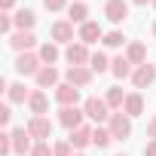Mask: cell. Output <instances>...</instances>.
I'll return each mask as SVG.
<instances>
[{
    "mask_svg": "<svg viewBox=\"0 0 156 156\" xmlns=\"http://www.w3.org/2000/svg\"><path fill=\"white\" fill-rule=\"evenodd\" d=\"M119 156H122V153H119Z\"/></svg>",
    "mask_w": 156,
    "mask_h": 156,
    "instance_id": "42",
    "label": "cell"
},
{
    "mask_svg": "<svg viewBox=\"0 0 156 156\" xmlns=\"http://www.w3.org/2000/svg\"><path fill=\"white\" fill-rule=\"evenodd\" d=\"M132 3H138V6H144V3H153V0H132Z\"/></svg>",
    "mask_w": 156,
    "mask_h": 156,
    "instance_id": "38",
    "label": "cell"
},
{
    "mask_svg": "<svg viewBox=\"0 0 156 156\" xmlns=\"http://www.w3.org/2000/svg\"><path fill=\"white\" fill-rule=\"evenodd\" d=\"M110 73H113V76H119V80H126V76H132L135 70H132V61H129L126 55H119V58H113V61H110Z\"/></svg>",
    "mask_w": 156,
    "mask_h": 156,
    "instance_id": "19",
    "label": "cell"
},
{
    "mask_svg": "<svg viewBox=\"0 0 156 156\" xmlns=\"http://www.w3.org/2000/svg\"><path fill=\"white\" fill-rule=\"evenodd\" d=\"M28 107H31V113H34V116H43V113L49 110V98H46L40 89H34V92H31V98H28Z\"/></svg>",
    "mask_w": 156,
    "mask_h": 156,
    "instance_id": "17",
    "label": "cell"
},
{
    "mask_svg": "<svg viewBox=\"0 0 156 156\" xmlns=\"http://www.w3.org/2000/svg\"><path fill=\"white\" fill-rule=\"evenodd\" d=\"M67 83L70 86H76V89H86L89 83H92V67H67Z\"/></svg>",
    "mask_w": 156,
    "mask_h": 156,
    "instance_id": "11",
    "label": "cell"
},
{
    "mask_svg": "<svg viewBox=\"0 0 156 156\" xmlns=\"http://www.w3.org/2000/svg\"><path fill=\"white\" fill-rule=\"evenodd\" d=\"M104 16L113 25H119V22L129 19V3H126V0H107V3H104Z\"/></svg>",
    "mask_w": 156,
    "mask_h": 156,
    "instance_id": "9",
    "label": "cell"
},
{
    "mask_svg": "<svg viewBox=\"0 0 156 156\" xmlns=\"http://www.w3.org/2000/svg\"><path fill=\"white\" fill-rule=\"evenodd\" d=\"M12 28H16V22H12V16H6V12H3V16H0V31H3V34H9V37H12Z\"/></svg>",
    "mask_w": 156,
    "mask_h": 156,
    "instance_id": "31",
    "label": "cell"
},
{
    "mask_svg": "<svg viewBox=\"0 0 156 156\" xmlns=\"http://www.w3.org/2000/svg\"><path fill=\"white\" fill-rule=\"evenodd\" d=\"M104 101H107V107H113V110H122V104H126V95H122V89H116V86H113V89H107V98H104Z\"/></svg>",
    "mask_w": 156,
    "mask_h": 156,
    "instance_id": "27",
    "label": "cell"
},
{
    "mask_svg": "<svg viewBox=\"0 0 156 156\" xmlns=\"http://www.w3.org/2000/svg\"><path fill=\"white\" fill-rule=\"evenodd\" d=\"M104 46H110V49H116V46H122L126 43V37H122V31H110V34H104V40H101Z\"/></svg>",
    "mask_w": 156,
    "mask_h": 156,
    "instance_id": "28",
    "label": "cell"
},
{
    "mask_svg": "<svg viewBox=\"0 0 156 156\" xmlns=\"http://www.w3.org/2000/svg\"><path fill=\"white\" fill-rule=\"evenodd\" d=\"M147 135H150V138H153V141H156V116H153V119H150V122H147Z\"/></svg>",
    "mask_w": 156,
    "mask_h": 156,
    "instance_id": "35",
    "label": "cell"
},
{
    "mask_svg": "<svg viewBox=\"0 0 156 156\" xmlns=\"http://www.w3.org/2000/svg\"><path fill=\"white\" fill-rule=\"evenodd\" d=\"M12 22H16V28H19V31H31V28H34V22H37V16H34L31 9H19V12L12 16Z\"/></svg>",
    "mask_w": 156,
    "mask_h": 156,
    "instance_id": "22",
    "label": "cell"
},
{
    "mask_svg": "<svg viewBox=\"0 0 156 156\" xmlns=\"http://www.w3.org/2000/svg\"><path fill=\"white\" fill-rule=\"evenodd\" d=\"M98 40H104V31H101V25L98 22H86V25H80V43H98Z\"/></svg>",
    "mask_w": 156,
    "mask_h": 156,
    "instance_id": "13",
    "label": "cell"
},
{
    "mask_svg": "<svg viewBox=\"0 0 156 156\" xmlns=\"http://www.w3.org/2000/svg\"><path fill=\"white\" fill-rule=\"evenodd\" d=\"M34 43H37L34 31H16V34L9 37V46H12L16 52H28V49H31Z\"/></svg>",
    "mask_w": 156,
    "mask_h": 156,
    "instance_id": "14",
    "label": "cell"
},
{
    "mask_svg": "<svg viewBox=\"0 0 156 156\" xmlns=\"http://www.w3.org/2000/svg\"><path fill=\"white\" fill-rule=\"evenodd\" d=\"M126 58L132 61V64H147V46L144 43H129V49H126Z\"/></svg>",
    "mask_w": 156,
    "mask_h": 156,
    "instance_id": "20",
    "label": "cell"
},
{
    "mask_svg": "<svg viewBox=\"0 0 156 156\" xmlns=\"http://www.w3.org/2000/svg\"><path fill=\"white\" fill-rule=\"evenodd\" d=\"M9 135H12V153L25 156V153H31V150H34V144H31V132H28L25 126H22V129H12Z\"/></svg>",
    "mask_w": 156,
    "mask_h": 156,
    "instance_id": "8",
    "label": "cell"
},
{
    "mask_svg": "<svg viewBox=\"0 0 156 156\" xmlns=\"http://www.w3.org/2000/svg\"><path fill=\"white\" fill-rule=\"evenodd\" d=\"M40 67H43V61H40V55H34V52H22V55L16 58V70H19L22 76H37Z\"/></svg>",
    "mask_w": 156,
    "mask_h": 156,
    "instance_id": "3",
    "label": "cell"
},
{
    "mask_svg": "<svg viewBox=\"0 0 156 156\" xmlns=\"http://www.w3.org/2000/svg\"><path fill=\"white\" fill-rule=\"evenodd\" d=\"M83 110H86V116H89V119H95L98 126L110 119V107H107V101H104V98H86Z\"/></svg>",
    "mask_w": 156,
    "mask_h": 156,
    "instance_id": "2",
    "label": "cell"
},
{
    "mask_svg": "<svg viewBox=\"0 0 156 156\" xmlns=\"http://www.w3.org/2000/svg\"><path fill=\"white\" fill-rule=\"evenodd\" d=\"M153 6H156V0H153Z\"/></svg>",
    "mask_w": 156,
    "mask_h": 156,
    "instance_id": "41",
    "label": "cell"
},
{
    "mask_svg": "<svg viewBox=\"0 0 156 156\" xmlns=\"http://www.w3.org/2000/svg\"><path fill=\"white\" fill-rule=\"evenodd\" d=\"M55 98H58L61 107H76V101H80V89L70 86V83H61V86L55 89Z\"/></svg>",
    "mask_w": 156,
    "mask_h": 156,
    "instance_id": "12",
    "label": "cell"
},
{
    "mask_svg": "<svg viewBox=\"0 0 156 156\" xmlns=\"http://www.w3.org/2000/svg\"><path fill=\"white\" fill-rule=\"evenodd\" d=\"M110 141H113L110 129H104V126H95V129H92V144H95L98 150H104V147H107Z\"/></svg>",
    "mask_w": 156,
    "mask_h": 156,
    "instance_id": "23",
    "label": "cell"
},
{
    "mask_svg": "<svg viewBox=\"0 0 156 156\" xmlns=\"http://www.w3.org/2000/svg\"><path fill=\"white\" fill-rule=\"evenodd\" d=\"M107 129H110L113 141H126V138L132 135V116H126L122 110H116V113H110V119H107Z\"/></svg>",
    "mask_w": 156,
    "mask_h": 156,
    "instance_id": "1",
    "label": "cell"
},
{
    "mask_svg": "<svg viewBox=\"0 0 156 156\" xmlns=\"http://www.w3.org/2000/svg\"><path fill=\"white\" fill-rule=\"evenodd\" d=\"M86 16H89V6L86 3H70L67 6V22L70 25H86Z\"/></svg>",
    "mask_w": 156,
    "mask_h": 156,
    "instance_id": "21",
    "label": "cell"
},
{
    "mask_svg": "<svg viewBox=\"0 0 156 156\" xmlns=\"http://www.w3.org/2000/svg\"><path fill=\"white\" fill-rule=\"evenodd\" d=\"M153 37H156V22H153Z\"/></svg>",
    "mask_w": 156,
    "mask_h": 156,
    "instance_id": "39",
    "label": "cell"
},
{
    "mask_svg": "<svg viewBox=\"0 0 156 156\" xmlns=\"http://www.w3.org/2000/svg\"><path fill=\"white\" fill-rule=\"evenodd\" d=\"M144 156H156V141H150V144L144 147Z\"/></svg>",
    "mask_w": 156,
    "mask_h": 156,
    "instance_id": "36",
    "label": "cell"
},
{
    "mask_svg": "<svg viewBox=\"0 0 156 156\" xmlns=\"http://www.w3.org/2000/svg\"><path fill=\"white\" fill-rule=\"evenodd\" d=\"M9 153H12V135L3 132L0 135V156H9Z\"/></svg>",
    "mask_w": 156,
    "mask_h": 156,
    "instance_id": "30",
    "label": "cell"
},
{
    "mask_svg": "<svg viewBox=\"0 0 156 156\" xmlns=\"http://www.w3.org/2000/svg\"><path fill=\"white\" fill-rule=\"evenodd\" d=\"M12 6H16V0H0V9H3V12H9Z\"/></svg>",
    "mask_w": 156,
    "mask_h": 156,
    "instance_id": "37",
    "label": "cell"
},
{
    "mask_svg": "<svg viewBox=\"0 0 156 156\" xmlns=\"http://www.w3.org/2000/svg\"><path fill=\"white\" fill-rule=\"evenodd\" d=\"M76 156H83V153H76Z\"/></svg>",
    "mask_w": 156,
    "mask_h": 156,
    "instance_id": "40",
    "label": "cell"
},
{
    "mask_svg": "<svg viewBox=\"0 0 156 156\" xmlns=\"http://www.w3.org/2000/svg\"><path fill=\"white\" fill-rule=\"evenodd\" d=\"M34 80H37L40 89H58V86H61V83H58V80H61V73L55 70V64H43L40 73L34 76Z\"/></svg>",
    "mask_w": 156,
    "mask_h": 156,
    "instance_id": "6",
    "label": "cell"
},
{
    "mask_svg": "<svg viewBox=\"0 0 156 156\" xmlns=\"http://www.w3.org/2000/svg\"><path fill=\"white\" fill-rule=\"evenodd\" d=\"M153 80H156V67H153V64H141V67H135V73H132L135 89H147V86H153Z\"/></svg>",
    "mask_w": 156,
    "mask_h": 156,
    "instance_id": "10",
    "label": "cell"
},
{
    "mask_svg": "<svg viewBox=\"0 0 156 156\" xmlns=\"http://www.w3.org/2000/svg\"><path fill=\"white\" fill-rule=\"evenodd\" d=\"M89 67H92V73H104V70H110V61H107L104 52H95L89 58Z\"/></svg>",
    "mask_w": 156,
    "mask_h": 156,
    "instance_id": "26",
    "label": "cell"
},
{
    "mask_svg": "<svg viewBox=\"0 0 156 156\" xmlns=\"http://www.w3.org/2000/svg\"><path fill=\"white\" fill-rule=\"evenodd\" d=\"M43 6H46L49 12H58V9H64V6H67V0H43Z\"/></svg>",
    "mask_w": 156,
    "mask_h": 156,
    "instance_id": "33",
    "label": "cell"
},
{
    "mask_svg": "<svg viewBox=\"0 0 156 156\" xmlns=\"http://www.w3.org/2000/svg\"><path fill=\"white\" fill-rule=\"evenodd\" d=\"M52 40L70 46V43H73V25H70V22H55V25H52Z\"/></svg>",
    "mask_w": 156,
    "mask_h": 156,
    "instance_id": "15",
    "label": "cell"
},
{
    "mask_svg": "<svg viewBox=\"0 0 156 156\" xmlns=\"http://www.w3.org/2000/svg\"><path fill=\"white\" fill-rule=\"evenodd\" d=\"M67 141H70V147L83 150V147H89V144H92V129H89V126H80V129H73Z\"/></svg>",
    "mask_w": 156,
    "mask_h": 156,
    "instance_id": "16",
    "label": "cell"
},
{
    "mask_svg": "<svg viewBox=\"0 0 156 156\" xmlns=\"http://www.w3.org/2000/svg\"><path fill=\"white\" fill-rule=\"evenodd\" d=\"M12 119V110H9V104H3V107H0V126H6Z\"/></svg>",
    "mask_w": 156,
    "mask_h": 156,
    "instance_id": "34",
    "label": "cell"
},
{
    "mask_svg": "<svg viewBox=\"0 0 156 156\" xmlns=\"http://www.w3.org/2000/svg\"><path fill=\"white\" fill-rule=\"evenodd\" d=\"M37 55H40V61H43V64H55L61 52H58V46H55V43H43Z\"/></svg>",
    "mask_w": 156,
    "mask_h": 156,
    "instance_id": "24",
    "label": "cell"
},
{
    "mask_svg": "<svg viewBox=\"0 0 156 156\" xmlns=\"http://www.w3.org/2000/svg\"><path fill=\"white\" fill-rule=\"evenodd\" d=\"M25 129H28L31 138H37V141H49V138H52V122H49L46 116H31Z\"/></svg>",
    "mask_w": 156,
    "mask_h": 156,
    "instance_id": "4",
    "label": "cell"
},
{
    "mask_svg": "<svg viewBox=\"0 0 156 156\" xmlns=\"http://www.w3.org/2000/svg\"><path fill=\"white\" fill-rule=\"evenodd\" d=\"M6 95H9V101H12V104H22V101H28V98H31V92L25 89V83H12V86L6 89Z\"/></svg>",
    "mask_w": 156,
    "mask_h": 156,
    "instance_id": "25",
    "label": "cell"
},
{
    "mask_svg": "<svg viewBox=\"0 0 156 156\" xmlns=\"http://www.w3.org/2000/svg\"><path fill=\"white\" fill-rule=\"evenodd\" d=\"M64 58L70 61V67H86L89 64V49H86V43H70L67 49H64Z\"/></svg>",
    "mask_w": 156,
    "mask_h": 156,
    "instance_id": "5",
    "label": "cell"
},
{
    "mask_svg": "<svg viewBox=\"0 0 156 156\" xmlns=\"http://www.w3.org/2000/svg\"><path fill=\"white\" fill-rule=\"evenodd\" d=\"M122 113H126V116H141V113H144V98H141V92H132V95H126Z\"/></svg>",
    "mask_w": 156,
    "mask_h": 156,
    "instance_id": "18",
    "label": "cell"
},
{
    "mask_svg": "<svg viewBox=\"0 0 156 156\" xmlns=\"http://www.w3.org/2000/svg\"><path fill=\"white\" fill-rule=\"evenodd\" d=\"M83 116H86V110H80V107H61L58 110V122L64 129H70V132L83 126Z\"/></svg>",
    "mask_w": 156,
    "mask_h": 156,
    "instance_id": "7",
    "label": "cell"
},
{
    "mask_svg": "<svg viewBox=\"0 0 156 156\" xmlns=\"http://www.w3.org/2000/svg\"><path fill=\"white\" fill-rule=\"evenodd\" d=\"M28 156H55V153H52L49 141H37V144H34V150H31Z\"/></svg>",
    "mask_w": 156,
    "mask_h": 156,
    "instance_id": "29",
    "label": "cell"
},
{
    "mask_svg": "<svg viewBox=\"0 0 156 156\" xmlns=\"http://www.w3.org/2000/svg\"><path fill=\"white\" fill-rule=\"evenodd\" d=\"M52 153H55V156H70V141H58V144H52Z\"/></svg>",
    "mask_w": 156,
    "mask_h": 156,
    "instance_id": "32",
    "label": "cell"
}]
</instances>
